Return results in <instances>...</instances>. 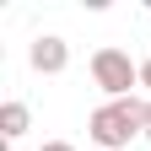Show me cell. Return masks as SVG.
<instances>
[{"instance_id":"obj_6","label":"cell","mask_w":151,"mask_h":151,"mask_svg":"<svg viewBox=\"0 0 151 151\" xmlns=\"http://www.w3.org/2000/svg\"><path fill=\"white\" fill-rule=\"evenodd\" d=\"M140 86H146V92H151V60H146V65H140Z\"/></svg>"},{"instance_id":"obj_4","label":"cell","mask_w":151,"mask_h":151,"mask_svg":"<svg viewBox=\"0 0 151 151\" xmlns=\"http://www.w3.org/2000/svg\"><path fill=\"white\" fill-rule=\"evenodd\" d=\"M27 124H32L27 103H0V135H6V146H11V140H22V135H27Z\"/></svg>"},{"instance_id":"obj_7","label":"cell","mask_w":151,"mask_h":151,"mask_svg":"<svg viewBox=\"0 0 151 151\" xmlns=\"http://www.w3.org/2000/svg\"><path fill=\"white\" fill-rule=\"evenodd\" d=\"M140 124H146V129H151V103H140Z\"/></svg>"},{"instance_id":"obj_5","label":"cell","mask_w":151,"mask_h":151,"mask_svg":"<svg viewBox=\"0 0 151 151\" xmlns=\"http://www.w3.org/2000/svg\"><path fill=\"white\" fill-rule=\"evenodd\" d=\"M43 151H76V146H70V140H49Z\"/></svg>"},{"instance_id":"obj_1","label":"cell","mask_w":151,"mask_h":151,"mask_svg":"<svg viewBox=\"0 0 151 151\" xmlns=\"http://www.w3.org/2000/svg\"><path fill=\"white\" fill-rule=\"evenodd\" d=\"M140 129H146V124H140V103H135V97L103 103V108H92V119H86V135L97 140V151H124Z\"/></svg>"},{"instance_id":"obj_2","label":"cell","mask_w":151,"mask_h":151,"mask_svg":"<svg viewBox=\"0 0 151 151\" xmlns=\"http://www.w3.org/2000/svg\"><path fill=\"white\" fill-rule=\"evenodd\" d=\"M92 81L108 92V103H124L129 86H140V65H129L124 49H97L92 54Z\"/></svg>"},{"instance_id":"obj_3","label":"cell","mask_w":151,"mask_h":151,"mask_svg":"<svg viewBox=\"0 0 151 151\" xmlns=\"http://www.w3.org/2000/svg\"><path fill=\"white\" fill-rule=\"evenodd\" d=\"M27 60H32L38 76H60L70 65V43H65V38H38V43L27 49Z\"/></svg>"}]
</instances>
